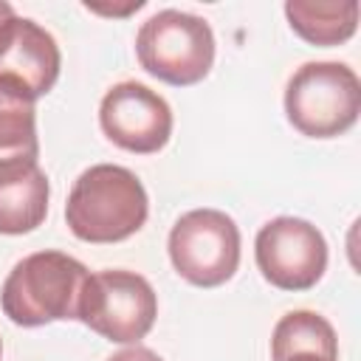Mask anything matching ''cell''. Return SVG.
Masks as SVG:
<instances>
[{
	"mask_svg": "<svg viewBox=\"0 0 361 361\" xmlns=\"http://www.w3.org/2000/svg\"><path fill=\"white\" fill-rule=\"evenodd\" d=\"M149 197L135 172L118 164H93L68 195L65 223L73 237L93 245H110L144 228Z\"/></svg>",
	"mask_w": 361,
	"mask_h": 361,
	"instance_id": "cell-1",
	"label": "cell"
},
{
	"mask_svg": "<svg viewBox=\"0 0 361 361\" xmlns=\"http://www.w3.org/2000/svg\"><path fill=\"white\" fill-rule=\"evenodd\" d=\"M87 268L65 251H34L23 257L0 288V307L20 327H42L76 319Z\"/></svg>",
	"mask_w": 361,
	"mask_h": 361,
	"instance_id": "cell-2",
	"label": "cell"
},
{
	"mask_svg": "<svg viewBox=\"0 0 361 361\" xmlns=\"http://www.w3.org/2000/svg\"><path fill=\"white\" fill-rule=\"evenodd\" d=\"M361 113V79L344 62H305L285 85V116L307 138L344 135Z\"/></svg>",
	"mask_w": 361,
	"mask_h": 361,
	"instance_id": "cell-3",
	"label": "cell"
},
{
	"mask_svg": "<svg viewBox=\"0 0 361 361\" xmlns=\"http://www.w3.org/2000/svg\"><path fill=\"white\" fill-rule=\"evenodd\" d=\"M135 56L149 76L189 87L203 82L214 65V31L197 14L164 8L141 23Z\"/></svg>",
	"mask_w": 361,
	"mask_h": 361,
	"instance_id": "cell-4",
	"label": "cell"
},
{
	"mask_svg": "<svg viewBox=\"0 0 361 361\" xmlns=\"http://www.w3.org/2000/svg\"><path fill=\"white\" fill-rule=\"evenodd\" d=\"M158 293L147 276L124 268L87 274L76 319L113 344H138L155 324Z\"/></svg>",
	"mask_w": 361,
	"mask_h": 361,
	"instance_id": "cell-5",
	"label": "cell"
},
{
	"mask_svg": "<svg viewBox=\"0 0 361 361\" xmlns=\"http://www.w3.org/2000/svg\"><path fill=\"white\" fill-rule=\"evenodd\" d=\"M166 251L180 279L195 288H217L240 268V228L220 209H192L175 220Z\"/></svg>",
	"mask_w": 361,
	"mask_h": 361,
	"instance_id": "cell-6",
	"label": "cell"
},
{
	"mask_svg": "<svg viewBox=\"0 0 361 361\" xmlns=\"http://www.w3.org/2000/svg\"><path fill=\"white\" fill-rule=\"evenodd\" d=\"M254 259L274 288L310 290L327 271V240L310 220L282 214L257 231Z\"/></svg>",
	"mask_w": 361,
	"mask_h": 361,
	"instance_id": "cell-7",
	"label": "cell"
},
{
	"mask_svg": "<svg viewBox=\"0 0 361 361\" xmlns=\"http://www.w3.org/2000/svg\"><path fill=\"white\" fill-rule=\"evenodd\" d=\"M99 124L116 147L135 155H155L169 144L175 118L169 102L152 87L118 82L102 96Z\"/></svg>",
	"mask_w": 361,
	"mask_h": 361,
	"instance_id": "cell-8",
	"label": "cell"
},
{
	"mask_svg": "<svg viewBox=\"0 0 361 361\" xmlns=\"http://www.w3.org/2000/svg\"><path fill=\"white\" fill-rule=\"evenodd\" d=\"M59 68L62 54L54 34L28 17H17L0 51V79H8L37 102L54 90Z\"/></svg>",
	"mask_w": 361,
	"mask_h": 361,
	"instance_id": "cell-9",
	"label": "cell"
},
{
	"mask_svg": "<svg viewBox=\"0 0 361 361\" xmlns=\"http://www.w3.org/2000/svg\"><path fill=\"white\" fill-rule=\"evenodd\" d=\"M51 183L39 161L0 164V234L17 237L39 228L48 214Z\"/></svg>",
	"mask_w": 361,
	"mask_h": 361,
	"instance_id": "cell-10",
	"label": "cell"
},
{
	"mask_svg": "<svg viewBox=\"0 0 361 361\" xmlns=\"http://www.w3.org/2000/svg\"><path fill=\"white\" fill-rule=\"evenodd\" d=\"M271 361H338L333 324L316 310L285 313L271 333Z\"/></svg>",
	"mask_w": 361,
	"mask_h": 361,
	"instance_id": "cell-11",
	"label": "cell"
},
{
	"mask_svg": "<svg viewBox=\"0 0 361 361\" xmlns=\"http://www.w3.org/2000/svg\"><path fill=\"white\" fill-rule=\"evenodd\" d=\"M285 17L296 37H302L310 45L330 48L353 39L358 28V3L355 0H338V3L336 0L333 3L288 0Z\"/></svg>",
	"mask_w": 361,
	"mask_h": 361,
	"instance_id": "cell-12",
	"label": "cell"
},
{
	"mask_svg": "<svg viewBox=\"0 0 361 361\" xmlns=\"http://www.w3.org/2000/svg\"><path fill=\"white\" fill-rule=\"evenodd\" d=\"M37 158L39 138L34 99L8 79H0V164Z\"/></svg>",
	"mask_w": 361,
	"mask_h": 361,
	"instance_id": "cell-13",
	"label": "cell"
},
{
	"mask_svg": "<svg viewBox=\"0 0 361 361\" xmlns=\"http://www.w3.org/2000/svg\"><path fill=\"white\" fill-rule=\"evenodd\" d=\"M107 361H164L155 350H149V347H141V344H133V347H127V350H118L116 355H110Z\"/></svg>",
	"mask_w": 361,
	"mask_h": 361,
	"instance_id": "cell-14",
	"label": "cell"
},
{
	"mask_svg": "<svg viewBox=\"0 0 361 361\" xmlns=\"http://www.w3.org/2000/svg\"><path fill=\"white\" fill-rule=\"evenodd\" d=\"M14 20H17L14 6L6 3V0H0V51H3V45H6V39H8V31H11Z\"/></svg>",
	"mask_w": 361,
	"mask_h": 361,
	"instance_id": "cell-15",
	"label": "cell"
},
{
	"mask_svg": "<svg viewBox=\"0 0 361 361\" xmlns=\"http://www.w3.org/2000/svg\"><path fill=\"white\" fill-rule=\"evenodd\" d=\"M0 355H3V341H0Z\"/></svg>",
	"mask_w": 361,
	"mask_h": 361,
	"instance_id": "cell-16",
	"label": "cell"
}]
</instances>
